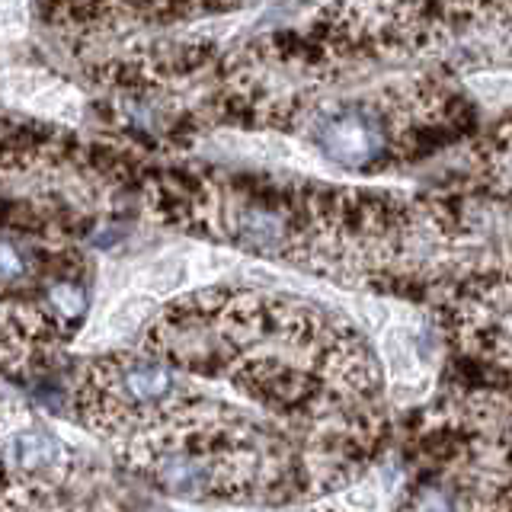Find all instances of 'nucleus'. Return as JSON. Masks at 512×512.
<instances>
[{
    "label": "nucleus",
    "instance_id": "f257e3e1",
    "mask_svg": "<svg viewBox=\"0 0 512 512\" xmlns=\"http://www.w3.org/2000/svg\"><path fill=\"white\" fill-rule=\"evenodd\" d=\"M0 96L13 106L36 112V116L68 122V125H74L80 119V112H84V100H80V93L68 80L39 68L0 71Z\"/></svg>",
    "mask_w": 512,
    "mask_h": 512
},
{
    "label": "nucleus",
    "instance_id": "7ed1b4c3",
    "mask_svg": "<svg viewBox=\"0 0 512 512\" xmlns=\"http://www.w3.org/2000/svg\"><path fill=\"white\" fill-rule=\"evenodd\" d=\"M320 148L346 167H359L378 151V128L359 112H343L320 128Z\"/></svg>",
    "mask_w": 512,
    "mask_h": 512
},
{
    "label": "nucleus",
    "instance_id": "f03ea898",
    "mask_svg": "<svg viewBox=\"0 0 512 512\" xmlns=\"http://www.w3.org/2000/svg\"><path fill=\"white\" fill-rule=\"evenodd\" d=\"M0 458L10 471H20V474H39V471H55L68 464V452L64 445L32 423H20V426H10L4 436H0Z\"/></svg>",
    "mask_w": 512,
    "mask_h": 512
},
{
    "label": "nucleus",
    "instance_id": "20e7f679",
    "mask_svg": "<svg viewBox=\"0 0 512 512\" xmlns=\"http://www.w3.org/2000/svg\"><path fill=\"white\" fill-rule=\"evenodd\" d=\"M471 87L490 103H512V74H477L471 77Z\"/></svg>",
    "mask_w": 512,
    "mask_h": 512
},
{
    "label": "nucleus",
    "instance_id": "39448f33",
    "mask_svg": "<svg viewBox=\"0 0 512 512\" xmlns=\"http://www.w3.org/2000/svg\"><path fill=\"white\" fill-rule=\"evenodd\" d=\"M26 26H29V13L23 4H0V36L16 39L23 36Z\"/></svg>",
    "mask_w": 512,
    "mask_h": 512
},
{
    "label": "nucleus",
    "instance_id": "423d86ee",
    "mask_svg": "<svg viewBox=\"0 0 512 512\" xmlns=\"http://www.w3.org/2000/svg\"><path fill=\"white\" fill-rule=\"evenodd\" d=\"M23 260H20V253H16L13 247H7V244H0V279L4 282H10V279H16V276H23Z\"/></svg>",
    "mask_w": 512,
    "mask_h": 512
}]
</instances>
